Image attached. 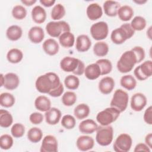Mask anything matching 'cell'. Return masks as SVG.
<instances>
[{
	"mask_svg": "<svg viewBox=\"0 0 152 152\" xmlns=\"http://www.w3.org/2000/svg\"><path fill=\"white\" fill-rule=\"evenodd\" d=\"M143 119L144 122L148 124V125H151L152 124V107L151 106H150L148 107H147V109H145L144 115H143Z\"/></svg>",
	"mask_w": 152,
	"mask_h": 152,
	"instance_id": "obj_48",
	"label": "cell"
},
{
	"mask_svg": "<svg viewBox=\"0 0 152 152\" xmlns=\"http://www.w3.org/2000/svg\"><path fill=\"white\" fill-rule=\"evenodd\" d=\"M84 74L88 80H94L101 75V71L99 66L95 62L88 65L85 68Z\"/></svg>",
	"mask_w": 152,
	"mask_h": 152,
	"instance_id": "obj_25",
	"label": "cell"
},
{
	"mask_svg": "<svg viewBox=\"0 0 152 152\" xmlns=\"http://www.w3.org/2000/svg\"><path fill=\"white\" fill-rule=\"evenodd\" d=\"M59 76L53 72H48L37 77L35 82L36 90L44 94H48L61 84Z\"/></svg>",
	"mask_w": 152,
	"mask_h": 152,
	"instance_id": "obj_1",
	"label": "cell"
},
{
	"mask_svg": "<svg viewBox=\"0 0 152 152\" xmlns=\"http://www.w3.org/2000/svg\"><path fill=\"white\" fill-rule=\"evenodd\" d=\"M147 36L149 39L151 40V26L149 27L147 30Z\"/></svg>",
	"mask_w": 152,
	"mask_h": 152,
	"instance_id": "obj_54",
	"label": "cell"
},
{
	"mask_svg": "<svg viewBox=\"0 0 152 152\" xmlns=\"http://www.w3.org/2000/svg\"><path fill=\"white\" fill-rule=\"evenodd\" d=\"M61 110L55 107H51L45 113L46 122L50 125H55L58 124L61 119Z\"/></svg>",
	"mask_w": 152,
	"mask_h": 152,
	"instance_id": "obj_15",
	"label": "cell"
},
{
	"mask_svg": "<svg viewBox=\"0 0 152 152\" xmlns=\"http://www.w3.org/2000/svg\"><path fill=\"white\" fill-rule=\"evenodd\" d=\"M64 84L69 90H76L80 86V80L75 75H68L64 79Z\"/></svg>",
	"mask_w": 152,
	"mask_h": 152,
	"instance_id": "obj_38",
	"label": "cell"
},
{
	"mask_svg": "<svg viewBox=\"0 0 152 152\" xmlns=\"http://www.w3.org/2000/svg\"><path fill=\"white\" fill-rule=\"evenodd\" d=\"M15 97L10 93H2L0 95V104L1 106L6 108L11 107L15 104Z\"/></svg>",
	"mask_w": 152,
	"mask_h": 152,
	"instance_id": "obj_37",
	"label": "cell"
},
{
	"mask_svg": "<svg viewBox=\"0 0 152 152\" xmlns=\"http://www.w3.org/2000/svg\"><path fill=\"white\" fill-rule=\"evenodd\" d=\"M4 75L2 74H1L0 75V81H1V87L4 86Z\"/></svg>",
	"mask_w": 152,
	"mask_h": 152,
	"instance_id": "obj_56",
	"label": "cell"
},
{
	"mask_svg": "<svg viewBox=\"0 0 152 152\" xmlns=\"http://www.w3.org/2000/svg\"><path fill=\"white\" fill-rule=\"evenodd\" d=\"M42 48L44 52L50 56L56 55L59 50V43L56 40L52 38L45 40L43 43Z\"/></svg>",
	"mask_w": 152,
	"mask_h": 152,
	"instance_id": "obj_22",
	"label": "cell"
},
{
	"mask_svg": "<svg viewBox=\"0 0 152 152\" xmlns=\"http://www.w3.org/2000/svg\"><path fill=\"white\" fill-rule=\"evenodd\" d=\"M21 3L27 7H30L34 5L37 1L36 0H21Z\"/></svg>",
	"mask_w": 152,
	"mask_h": 152,
	"instance_id": "obj_53",
	"label": "cell"
},
{
	"mask_svg": "<svg viewBox=\"0 0 152 152\" xmlns=\"http://www.w3.org/2000/svg\"><path fill=\"white\" fill-rule=\"evenodd\" d=\"M90 112V107L86 103H80L78 104L74 110V115L75 117L79 120L86 118L89 115Z\"/></svg>",
	"mask_w": 152,
	"mask_h": 152,
	"instance_id": "obj_30",
	"label": "cell"
},
{
	"mask_svg": "<svg viewBox=\"0 0 152 152\" xmlns=\"http://www.w3.org/2000/svg\"><path fill=\"white\" fill-rule=\"evenodd\" d=\"M64 91V86L62 83H61L58 87H57L56 88L51 90L48 94L53 97H58L61 96Z\"/></svg>",
	"mask_w": 152,
	"mask_h": 152,
	"instance_id": "obj_49",
	"label": "cell"
},
{
	"mask_svg": "<svg viewBox=\"0 0 152 152\" xmlns=\"http://www.w3.org/2000/svg\"><path fill=\"white\" fill-rule=\"evenodd\" d=\"M58 147V140L56 137L52 135H48L43 138L40 151L41 152H56Z\"/></svg>",
	"mask_w": 152,
	"mask_h": 152,
	"instance_id": "obj_12",
	"label": "cell"
},
{
	"mask_svg": "<svg viewBox=\"0 0 152 152\" xmlns=\"http://www.w3.org/2000/svg\"><path fill=\"white\" fill-rule=\"evenodd\" d=\"M13 122V118L11 113L5 110H0V126L2 128H7L10 127Z\"/></svg>",
	"mask_w": 152,
	"mask_h": 152,
	"instance_id": "obj_34",
	"label": "cell"
},
{
	"mask_svg": "<svg viewBox=\"0 0 152 152\" xmlns=\"http://www.w3.org/2000/svg\"><path fill=\"white\" fill-rule=\"evenodd\" d=\"M135 33L130 23H125L119 27L114 29L110 34L112 42L116 45H121L126 40L131 38Z\"/></svg>",
	"mask_w": 152,
	"mask_h": 152,
	"instance_id": "obj_3",
	"label": "cell"
},
{
	"mask_svg": "<svg viewBox=\"0 0 152 152\" xmlns=\"http://www.w3.org/2000/svg\"><path fill=\"white\" fill-rule=\"evenodd\" d=\"M77 148L82 151L91 150L94 145V140L93 137L86 135L79 136L76 141Z\"/></svg>",
	"mask_w": 152,
	"mask_h": 152,
	"instance_id": "obj_14",
	"label": "cell"
},
{
	"mask_svg": "<svg viewBox=\"0 0 152 152\" xmlns=\"http://www.w3.org/2000/svg\"><path fill=\"white\" fill-rule=\"evenodd\" d=\"M109 48L108 45L103 41H98L96 42L93 48V53L99 57L106 56L109 52Z\"/></svg>",
	"mask_w": 152,
	"mask_h": 152,
	"instance_id": "obj_33",
	"label": "cell"
},
{
	"mask_svg": "<svg viewBox=\"0 0 152 152\" xmlns=\"http://www.w3.org/2000/svg\"><path fill=\"white\" fill-rule=\"evenodd\" d=\"M23 35V30L21 27L17 25H12L8 27L6 31V36L11 41L19 40Z\"/></svg>",
	"mask_w": 152,
	"mask_h": 152,
	"instance_id": "obj_27",
	"label": "cell"
},
{
	"mask_svg": "<svg viewBox=\"0 0 152 152\" xmlns=\"http://www.w3.org/2000/svg\"><path fill=\"white\" fill-rule=\"evenodd\" d=\"M115 80L111 77L106 76L102 78L99 83L98 88L99 91L103 94H109L115 87Z\"/></svg>",
	"mask_w": 152,
	"mask_h": 152,
	"instance_id": "obj_16",
	"label": "cell"
},
{
	"mask_svg": "<svg viewBox=\"0 0 152 152\" xmlns=\"http://www.w3.org/2000/svg\"><path fill=\"white\" fill-rule=\"evenodd\" d=\"M113 139V129L112 126H98L96 130V141L101 146H107L111 144Z\"/></svg>",
	"mask_w": 152,
	"mask_h": 152,
	"instance_id": "obj_6",
	"label": "cell"
},
{
	"mask_svg": "<svg viewBox=\"0 0 152 152\" xmlns=\"http://www.w3.org/2000/svg\"><path fill=\"white\" fill-rule=\"evenodd\" d=\"M28 37L33 43H40L45 37L44 30L41 27L33 26L30 28L28 32Z\"/></svg>",
	"mask_w": 152,
	"mask_h": 152,
	"instance_id": "obj_17",
	"label": "cell"
},
{
	"mask_svg": "<svg viewBox=\"0 0 152 152\" xmlns=\"http://www.w3.org/2000/svg\"><path fill=\"white\" fill-rule=\"evenodd\" d=\"M120 84L127 90H132L137 86V81L132 75H125L121 78Z\"/></svg>",
	"mask_w": 152,
	"mask_h": 152,
	"instance_id": "obj_32",
	"label": "cell"
},
{
	"mask_svg": "<svg viewBox=\"0 0 152 152\" xmlns=\"http://www.w3.org/2000/svg\"><path fill=\"white\" fill-rule=\"evenodd\" d=\"M86 14L88 19L95 21L102 17L103 15V9L99 4L91 3L87 7Z\"/></svg>",
	"mask_w": 152,
	"mask_h": 152,
	"instance_id": "obj_19",
	"label": "cell"
},
{
	"mask_svg": "<svg viewBox=\"0 0 152 152\" xmlns=\"http://www.w3.org/2000/svg\"><path fill=\"white\" fill-rule=\"evenodd\" d=\"M145 143L151 149L152 147V134L149 133L145 137Z\"/></svg>",
	"mask_w": 152,
	"mask_h": 152,
	"instance_id": "obj_52",
	"label": "cell"
},
{
	"mask_svg": "<svg viewBox=\"0 0 152 152\" xmlns=\"http://www.w3.org/2000/svg\"><path fill=\"white\" fill-rule=\"evenodd\" d=\"M147 103V97L144 94L136 93L134 94L131 98L130 106L133 110L140 112L145 107Z\"/></svg>",
	"mask_w": 152,
	"mask_h": 152,
	"instance_id": "obj_13",
	"label": "cell"
},
{
	"mask_svg": "<svg viewBox=\"0 0 152 152\" xmlns=\"http://www.w3.org/2000/svg\"><path fill=\"white\" fill-rule=\"evenodd\" d=\"M61 100L63 104L65 106H71L74 104L77 101V95L73 91H66L63 94Z\"/></svg>",
	"mask_w": 152,
	"mask_h": 152,
	"instance_id": "obj_41",
	"label": "cell"
},
{
	"mask_svg": "<svg viewBox=\"0 0 152 152\" xmlns=\"http://www.w3.org/2000/svg\"><path fill=\"white\" fill-rule=\"evenodd\" d=\"M59 65L62 70L66 72H72L75 75H83L86 68L84 63L82 61L71 56L63 58Z\"/></svg>",
	"mask_w": 152,
	"mask_h": 152,
	"instance_id": "obj_2",
	"label": "cell"
},
{
	"mask_svg": "<svg viewBox=\"0 0 152 152\" xmlns=\"http://www.w3.org/2000/svg\"><path fill=\"white\" fill-rule=\"evenodd\" d=\"M96 63L99 66L101 71V75H105L109 74L112 69V64L107 59H98Z\"/></svg>",
	"mask_w": 152,
	"mask_h": 152,
	"instance_id": "obj_40",
	"label": "cell"
},
{
	"mask_svg": "<svg viewBox=\"0 0 152 152\" xmlns=\"http://www.w3.org/2000/svg\"><path fill=\"white\" fill-rule=\"evenodd\" d=\"M4 87L7 90H15L20 84L19 77L14 72H8L4 75Z\"/></svg>",
	"mask_w": 152,
	"mask_h": 152,
	"instance_id": "obj_21",
	"label": "cell"
},
{
	"mask_svg": "<svg viewBox=\"0 0 152 152\" xmlns=\"http://www.w3.org/2000/svg\"><path fill=\"white\" fill-rule=\"evenodd\" d=\"M14 144L13 138L9 134H5L0 137V147L2 150L10 149Z\"/></svg>",
	"mask_w": 152,
	"mask_h": 152,
	"instance_id": "obj_44",
	"label": "cell"
},
{
	"mask_svg": "<svg viewBox=\"0 0 152 152\" xmlns=\"http://www.w3.org/2000/svg\"><path fill=\"white\" fill-rule=\"evenodd\" d=\"M120 7V4L116 1H106L103 5L104 14L110 17L117 15L118 11Z\"/></svg>",
	"mask_w": 152,
	"mask_h": 152,
	"instance_id": "obj_24",
	"label": "cell"
},
{
	"mask_svg": "<svg viewBox=\"0 0 152 152\" xmlns=\"http://www.w3.org/2000/svg\"><path fill=\"white\" fill-rule=\"evenodd\" d=\"M31 15L33 21L37 24L43 23L47 17L45 10L40 5H36L33 8Z\"/></svg>",
	"mask_w": 152,
	"mask_h": 152,
	"instance_id": "obj_23",
	"label": "cell"
},
{
	"mask_svg": "<svg viewBox=\"0 0 152 152\" xmlns=\"http://www.w3.org/2000/svg\"><path fill=\"white\" fill-rule=\"evenodd\" d=\"M11 133L14 138H21L25 133V126L21 123H15L11 128Z\"/></svg>",
	"mask_w": 152,
	"mask_h": 152,
	"instance_id": "obj_45",
	"label": "cell"
},
{
	"mask_svg": "<svg viewBox=\"0 0 152 152\" xmlns=\"http://www.w3.org/2000/svg\"><path fill=\"white\" fill-rule=\"evenodd\" d=\"M46 31L52 37H59L63 33L71 31L69 24L65 21H52L46 25Z\"/></svg>",
	"mask_w": 152,
	"mask_h": 152,
	"instance_id": "obj_7",
	"label": "cell"
},
{
	"mask_svg": "<svg viewBox=\"0 0 152 152\" xmlns=\"http://www.w3.org/2000/svg\"><path fill=\"white\" fill-rule=\"evenodd\" d=\"M137 64V59L134 52L131 49L124 52L116 64L118 70L121 73L130 72Z\"/></svg>",
	"mask_w": 152,
	"mask_h": 152,
	"instance_id": "obj_4",
	"label": "cell"
},
{
	"mask_svg": "<svg viewBox=\"0 0 152 152\" xmlns=\"http://www.w3.org/2000/svg\"><path fill=\"white\" fill-rule=\"evenodd\" d=\"M117 15L121 21H128L132 19L134 15V10L128 5L121 6L118 11Z\"/></svg>",
	"mask_w": 152,
	"mask_h": 152,
	"instance_id": "obj_28",
	"label": "cell"
},
{
	"mask_svg": "<svg viewBox=\"0 0 152 152\" xmlns=\"http://www.w3.org/2000/svg\"><path fill=\"white\" fill-rule=\"evenodd\" d=\"M23 58V52L17 48L11 49L7 54V59L11 64H18Z\"/></svg>",
	"mask_w": 152,
	"mask_h": 152,
	"instance_id": "obj_31",
	"label": "cell"
},
{
	"mask_svg": "<svg viewBox=\"0 0 152 152\" xmlns=\"http://www.w3.org/2000/svg\"><path fill=\"white\" fill-rule=\"evenodd\" d=\"M27 136L30 142L37 143L42 140L43 138V132L42 129L38 127H33L28 130Z\"/></svg>",
	"mask_w": 152,
	"mask_h": 152,
	"instance_id": "obj_36",
	"label": "cell"
},
{
	"mask_svg": "<svg viewBox=\"0 0 152 152\" xmlns=\"http://www.w3.org/2000/svg\"><path fill=\"white\" fill-rule=\"evenodd\" d=\"M135 77L140 81H144L152 75V61L147 60L137 66L134 70Z\"/></svg>",
	"mask_w": 152,
	"mask_h": 152,
	"instance_id": "obj_11",
	"label": "cell"
},
{
	"mask_svg": "<svg viewBox=\"0 0 152 152\" xmlns=\"http://www.w3.org/2000/svg\"><path fill=\"white\" fill-rule=\"evenodd\" d=\"M132 144L131 137L126 133L119 135L113 144V150L116 152H128Z\"/></svg>",
	"mask_w": 152,
	"mask_h": 152,
	"instance_id": "obj_10",
	"label": "cell"
},
{
	"mask_svg": "<svg viewBox=\"0 0 152 152\" xmlns=\"http://www.w3.org/2000/svg\"><path fill=\"white\" fill-rule=\"evenodd\" d=\"M11 14L15 19L21 20L26 17L27 10L24 6L21 5H17L13 7Z\"/></svg>",
	"mask_w": 152,
	"mask_h": 152,
	"instance_id": "obj_42",
	"label": "cell"
},
{
	"mask_svg": "<svg viewBox=\"0 0 152 152\" xmlns=\"http://www.w3.org/2000/svg\"><path fill=\"white\" fill-rule=\"evenodd\" d=\"M61 124L64 128L66 129H72L75 126L76 120L73 116L67 114L62 116Z\"/></svg>",
	"mask_w": 152,
	"mask_h": 152,
	"instance_id": "obj_43",
	"label": "cell"
},
{
	"mask_svg": "<svg viewBox=\"0 0 152 152\" xmlns=\"http://www.w3.org/2000/svg\"><path fill=\"white\" fill-rule=\"evenodd\" d=\"M131 50L134 52V53L136 56V58L137 59V64L140 63L144 60L145 54V50L143 48H142L141 46H137L132 48Z\"/></svg>",
	"mask_w": 152,
	"mask_h": 152,
	"instance_id": "obj_46",
	"label": "cell"
},
{
	"mask_svg": "<svg viewBox=\"0 0 152 152\" xmlns=\"http://www.w3.org/2000/svg\"><path fill=\"white\" fill-rule=\"evenodd\" d=\"M151 150L148 146L145 143H138L135 147L134 150V152L138 151H145V152H150Z\"/></svg>",
	"mask_w": 152,
	"mask_h": 152,
	"instance_id": "obj_50",
	"label": "cell"
},
{
	"mask_svg": "<svg viewBox=\"0 0 152 152\" xmlns=\"http://www.w3.org/2000/svg\"><path fill=\"white\" fill-rule=\"evenodd\" d=\"M128 101L129 96L128 93L122 89H117L114 92L110 106L118 109L121 113L127 108Z\"/></svg>",
	"mask_w": 152,
	"mask_h": 152,
	"instance_id": "obj_8",
	"label": "cell"
},
{
	"mask_svg": "<svg viewBox=\"0 0 152 152\" xmlns=\"http://www.w3.org/2000/svg\"><path fill=\"white\" fill-rule=\"evenodd\" d=\"M121 112L116 109L110 107L99 112L96 115V121L100 125L107 126L117 120Z\"/></svg>",
	"mask_w": 152,
	"mask_h": 152,
	"instance_id": "obj_5",
	"label": "cell"
},
{
	"mask_svg": "<svg viewBox=\"0 0 152 152\" xmlns=\"http://www.w3.org/2000/svg\"><path fill=\"white\" fill-rule=\"evenodd\" d=\"M59 44L65 48H70L75 43V36L71 31L63 33L59 37Z\"/></svg>",
	"mask_w": 152,
	"mask_h": 152,
	"instance_id": "obj_29",
	"label": "cell"
},
{
	"mask_svg": "<svg viewBox=\"0 0 152 152\" xmlns=\"http://www.w3.org/2000/svg\"><path fill=\"white\" fill-rule=\"evenodd\" d=\"M34 106L38 110L45 112L51 107V102L45 96H39L34 100Z\"/></svg>",
	"mask_w": 152,
	"mask_h": 152,
	"instance_id": "obj_26",
	"label": "cell"
},
{
	"mask_svg": "<svg viewBox=\"0 0 152 152\" xmlns=\"http://www.w3.org/2000/svg\"><path fill=\"white\" fill-rule=\"evenodd\" d=\"M39 2L45 7H50L56 2L55 0H40Z\"/></svg>",
	"mask_w": 152,
	"mask_h": 152,
	"instance_id": "obj_51",
	"label": "cell"
},
{
	"mask_svg": "<svg viewBox=\"0 0 152 152\" xmlns=\"http://www.w3.org/2000/svg\"><path fill=\"white\" fill-rule=\"evenodd\" d=\"M97 124L93 119H87L81 121L78 125L80 132L84 134H91L96 131L98 128Z\"/></svg>",
	"mask_w": 152,
	"mask_h": 152,
	"instance_id": "obj_18",
	"label": "cell"
},
{
	"mask_svg": "<svg viewBox=\"0 0 152 152\" xmlns=\"http://www.w3.org/2000/svg\"><path fill=\"white\" fill-rule=\"evenodd\" d=\"M130 24L134 31H141L145 28L147 21L143 17L138 15L133 18Z\"/></svg>",
	"mask_w": 152,
	"mask_h": 152,
	"instance_id": "obj_39",
	"label": "cell"
},
{
	"mask_svg": "<svg viewBox=\"0 0 152 152\" xmlns=\"http://www.w3.org/2000/svg\"><path fill=\"white\" fill-rule=\"evenodd\" d=\"M43 115L40 112H33L30 114L29 120L32 124L39 125L43 121Z\"/></svg>",
	"mask_w": 152,
	"mask_h": 152,
	"instance_id": "obj_47",
	"label": "cell"
},
{
	"mask_svg": "<svg viewBox=\"0 0 152 152\" xmlns=\"http://www.w3.org/2000/svg\"><path fill=\"white\" fill-rule=\"evenodd\" d=\"M134 2L136 3L137 4H138V5H142L145 3H146L147 2V0H145V1H143V0H139V1H133Z\"/></svg>",
	"mask_w": 152,
	"mask_h": 152,
	"instance_id": "obj_55",
	"label": "cell"
},
{
	"mask_svg": "<svg viewBox=\"0 0 152 152\" xmlns=\"http://www.w3.org/2000/svg\"><path fill=\"white\" fill-rule=\"evenodd\" d=\"M66 11L64 6L60 3L55 5L50 12V17L54 21H59L65 15Z\"/></svg>",
	"mask_w": 152,
	"mask_h": 152,
	"instance_id": "obj_35",
	"label": "cell"
},
{
	"mask_svg": "<svg viewBox=\"0 0 152 152\" xmlns=\"http://www.w3.org/2000/svg\"><path fill=\"white\" fill-rule=\"evenodd\" d=\"M91 37L97 41L106 39L109 34V26L106 22L98 21L92 24L90 29Z\"/></svg>",
	"mask_w": 152,
	"mask_h": 152,
	"instance_id": "obj_9",
	"label": "cell"
},
{
	"mask_svg": "<svg viewBox=\"0 0 152 152\" xmlns=\"http://www.w3.org/2000/svg\"><path fill=\"white\" fill-rule=\"evenodd\" d=\"M91 46V40L86 34H80L76 39L75 48L79 52L88 51Z\"/></svg>",
	"mask_w": 152,
	"mask_h": 152,
	"instance_id": "obj_20",
	"label": "cell"
}]
</instances>
